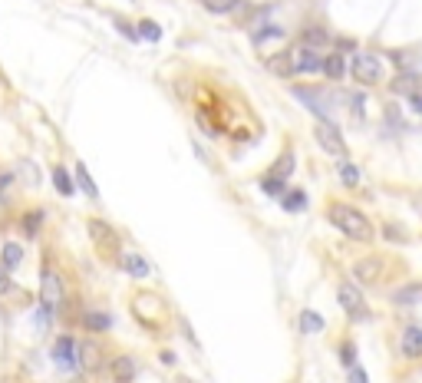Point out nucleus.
<instances>
[{"mask_svg":"<svg viewBox=\"0 0 422 383\" xmlns=\"http://www.w3.org/2000/svg\"><path fill=\"white\" fill-rule=\"evenodd\" d=\"M327 219H330L334 228L343 231L350 241H360V245L373 241V225H369V219L360 212L357 205H347V202H330V205H327Z\"/></svg>","mask_w":422,"mask_h":383,"instance_id":"f257e3e1","label":"nucleus"},{"mask_svg":"<svg viewBox=\"0 0 422 383\" xmlns=\"http://www.w3.org/2000/svg\"><path fill=\"white\" fill-rule=\"evenodd\" d=\"M350 77L363 83V86H376L383 79V60L376 53H353L350 60Z\"/></svg>","mask_w":422,"mask_h":383,"instance_id":"f03ea898","label":"nucleus"},{"mask_svg":"<svg viewBox=\"0 0 422 383\" xmlns=\"http://www.w3.org/2000/svg\"><path fill=\"white\" fill-rule=\"evenodd\" d=\"M336 301H340V307L347 311L350 320H369V307H367V301H363L357 285L340 281V285H336Z\"/></svg>","mask_w":422,"mask_h":383,"instance_id":"7ed1b4c3","label":"nucleus"},{"mask_svg":"<svg viewBox=\"0 0 422 383\" xmlns=\"http://www.w3.org/2000/svg\"><path fill=\"white\" fill-rule=\"evenodd\" d=\"M314 136H317V143H320V149H324V152L336 155V159H347V143H343L340 126H336L334 119H317Z\"/></svg>","mask_w":422,"mask_h":383,"instance_id":"20e7f679","label":"nucleus"},{"mask_svg":"<svg viewBox=\"0 0 422 383\" xmlns=\"http://www.w3.org/2000/svg\"><path fill=\"white\" fill-rule=\"evenodd\" d=\"M63 297H66L63 278H60L53 268H44V271H40V304H46L50 311H56V307L63 304Z\"/></svg>","mask_w":422,"mask_h":383,"instance_id":"39448f33","label":"nucleus"},{"mask_svg":"<svg viewBox=\"0 0 422 383\" xmlns=\"http://www.w3.org/2000/svg\"><path fill=\"white\" fill-rule=\"evenodd\" d=\"M50 353H53V363L63 373H73L76 367H79V347H76V340L70 337V334L56 337V344H53V351Z\"/></svg>","mask_w":422,"mask_h":383,"instance_id":"423d86ee","label":"nucleus"},{"mask_svg":"<svg viewBox=\"0 0 422 383\" xmlns=\"http://www.w3.org/2000/svg\"><path fill=\"white\" fill-rule=\"evenodd\" d=\"M287 56H291L294 73H324V56L314 53V50H307L303 44L291 46V50H287Z\"/></svg>","mask_w":422,"mask_h":383,"instance_id":"0eeeda50","label":"nucleus"},{"mask_svg":"<svg viewBox=\"0 0 422 383\" xmlns=\"http://www.w3.org/2000/svg\"><path fill=\"white\" fill-rule=\"evenodd\" d=\"M89 238H93V245H99V248H119V231L112 228L109 221L103 219H89Z\"/></svg>","mask_w":422,"mask_h":383,"instance_id":"6e6552de","label":"nucleus"},{"mask_svg":"<svg viewBox=\"0 0 422 383\" xmlns=\"http://www.w3.org/2000/svg\"><path fill=\"white\" fill-rule=\"evenodd\" d=\"M400 351H402V357H409V361H419L422 357V327L419 324H406V327H402Z\"/></svg>","mask_w":422,"mask_h":383,"instance_id":"1a4fd4ad","label":"nucleus"},{"mask_svg":"<svg viewBox=\"0 0 422 383\" xmlns=\"http://www.w3.org/2000/svg\"><path fill=\"white\" fill-rule=\"evenodd\" d=\"M379 271H383V258L376 254H369V258H360L353 264V278H357L360 285H376L379 281Z\"/></svg>","mask_w":422,"mask_h":383,"instance_id":"9d476101","label":"nucleus"},{"mask_svg":"<svg viewBox=\"0 0 422 383\" xmlns=\"http://www.w3.org/2000/svg\"><path fill=\"white\" fill-rule=\"evenodd\" d=\"M119 268L126 274H132V278H149L152 274V264L142 258V254H136V252H122L119 254Z\"/></svg>","mask_w":422,"mask_h":383,"instance_id":"9b49d317","label":"nucleus"},{"mask_svg":"<svg viewBox=\"0 0 422 383\" xmlns=\"http://www.w3.org/2000/svg\"><path fill=\"white\" fill-rule=\"evenodd\" d=\"M79 367L83 370H103V347L99 344H93V340H86V344H79Z\"/></svg>","mask_w":422,"mask_h":383,"instance_id":"f8f14e48","label":"nucleus"},{"mask_svg":"<svg viewBox=\"0 0 422 383\" xmlns=\"http://www.w3.org/2000/svg\"><path fill=\"white\" fill-rule=\"evenodd\" d=\"M112 380L116 383H132L136 380V361L126 357V353H119V357L112 361Z\"/></svg>","mask_w":422,"mask_h":383,"instance_id":"ddd939ff","label":"nucleus"},{"mask_svg":"<svg viewBox=\"0 0 422 383\" xmlns=\"http://www.w3.org/2000/svg\"><path fill=\"white\" fill-rule=\"evenodd\" d=\"M324 73L330 79H343V73H347V56L340 53V50H330V53L324 56Z\"/></svg>","mask_w":422,"mask_h":383,"instance_id":"4468645a","label":"nucleus"},{"mask_svg":"<svg viewBox=\"0 0 422 383\" xmlns=\"http://www.w3.org/2000/svg\"><path fill=\"white\" fill-rule=\"evenodd\" d=\"M301 44L307 46V50H314V53H320V56L330 53V37H327L324 30H307V33L301 37Z\"/></svg>","mask_w":422,"mask_h":383,"instance_id":"2eb2a0df","label":"nucleus"},{"mask_svg":"<svg viewBox=\"0 0 422 383\" xmlns=\"http://www.w3.org/2000/svg\"><path fill=\"white\" fill-rule=\"evenodd\" d=\"M53 188H56V192H60L63 198L76 195V178L66 172V165H56V169H53Z\"/></svg>","mask_w":422,"mask_h":383,"instance_id":"dca6fc26","label":"nucleus"},{"mask_svg":"<svg viewBox=\"0 0 422 383\" xmlns=\"http://www.w3.org/2000/svg\"><path fill=\"white\" fill-rule=\"evenodd\" d=\"M0 258H4V268H17V264L23 261V245H17V241H7V245H4V248H0Z\"/></svg>","mask_w":422,"mask_h":383,"instance_id":"f3484780","label":"nucleus"},{"mask_svg":"<svg viewBox=\"0 0 422 383\" xmlns=\"http://www.w3.org/2000/svg\"><path fill=\"white\" fill-rule=\"evenodd\" d=\"M284 212H303L307 208V195H303V188H287L281 198Z\"/></svg>","mask_w":422,"mask_h":383,"instance_id":"a211bd4d","label":"nucleus"},{"mask_svg":"<svg viewBox=\"0 0 422 383\" xmlns=\"http://www.w3.org/2000/svg\"><path fill=\"white\" fill-rule=\"evenodd\" d=\"M336 172H340V182H343L347 188H357V186H360V169L350 162V159H340Z\"/></svg>","mask_w":422,"mask_h":383,"instance_id":"6ab92c4d","label":"nucleus"},{"mask_svg":"<svg viewBox=\"0 0 422 383\" xmlns=\"http://www.w3.org/2000/svg\"><path fill=\"white\" fill-rule=\"evenodd\" d=\"M40 225H44V212H27L20 219V231L23 238H37V231H40Z\"/></svg>","mask_w":422,"mask_h":383,"instance_id":"aec40b11","label":"nucleus"},{"mask_svg":"<svg viewBox=\"0 0 422 383\" xmlns=\"http://www.w3.org/2000/svg\"><path fill=\"white\" fill-rule=\"evenodd\" d=\"M291 172H294V149H284L281 152V159L274 162V169H271V176H277V178H291Z\"/></svg>","mask_w":422,"mask_h":383,"instance_id":"412c9836","label":"nucleus"},{"mask_svg":"<svg viewBox=\"0 0 422 383\" xmlns=\"http://www.w3.org/2000/svg\"><path fill=\"white\" fill-rule=\"evenodd\" d=\"M301 330L303 334H320L324 330V318L317 311H301Z\"/></svg>","mask_w":422,"mask_h":383,"instance_id":"4be33fe9","label":"nucleus"},{"mask_svg":"<svg viewBox=\"0 0 422 383\" xmlns=\"http://www.w3.org/2000/svg\"><path fill=\"white\" fill-rule=\"evenodd\" d=\"M109 324H112V320H109V314H103V311H89L83 327L93 330V334H103V330H109Z\"/></svg>","mask_w":422,"mask_h":383,"instance_id":"5701e85b","label":"nucleus"},{"mask_svg":"<svg viewBox=\"0 0 422 383\" xmlns=\"http://www.w3.org/2000/svg\"><path fill=\"white\" fill-rule=\"evenodd\" d=\"M76 186L83 188L89 198H96L99 195V188H96V182L89 178V172H86V165H76Z\"/></svg>","mask_w":422,"mask_h":383,"instance_id":"b1692460","label":"nucleus"},{"mask_svg":"<svg viewBox=\"0 0 422 383\" xmlns=\"http://www.w3.org/2000/svg\"><path fill=\"white\" fill-rule=\"evenodd\" d=\"M261 188H264V192H268L271 198H284V192H287V188H284V178L271 176V172H268V176L261 178Z\"/></svg>","mask_w":422,"mask_h":383,"instance_id":"393cba45","label":"nucleus"},{"mask_svg":"<svg viewBox=\"0 0 422 383\" xmlns=\"http://www.w3.org/2000/svg\"><path fill=\"white\" fill-rule=\"evenodd\" d=\"M211 13H235L241 7V0H202Z\"/></svg>","mask_w":422,"mask_h":383,"instance_id":"a878e982","label":"nucleus"},{"mask_svg":"<svg viewBox=\"0 0 422 383\" xmlns=\"http://www.w3.org/2000/svg\"><path fill=\"white\" fill-rule=\"evenodd\" d=\"M271 73H277V77H291L294 73V66H291V56L287 53H281V56H271Z\"/></svg>","mask_w":422,"mask_h":383,"instance_id":"bb28decb","label":"nucleus"},{"mask_svg":"<svg viewBox=\"0 0 422 383\" xmlns=\"http://www.w3.org/2000/svg\"><path fill=\"white\" fill-rule=\"evenodd\" d=\"M139 37H145V40L155 44V40H162V27L155 20H139Z\"/></svg>","mask_w":422,"mask_h":383,"instance_id":"cd10ccee","label":"nucleus"},{"mask_svg":"<svg viewBox=\"0 0 422 383\" xmlns=\"http://www.w3.org/2000/svg\"><path fill=\"white\" fill-rule=\"evenodd\" d=\"M50 318H53V311H50L46 304H40L37 311H33V324H37V330H40V334L50 327Z\"/></svg>","mask_w":422,"mask_h":383,"instance_id":"c85d7f7f","label":"nucleus"},{"mask_svg":"<svg viewBox=\"0 0 422 383\" xmlns=\"http://www.w3.org/2000/svg\"><path fill=\"white\" fill-rule=\"evenodd\" d=\"M274 37H277V40H281V37H284V30H281V27H264V30H261V33H254V44H264V40H274Z\"/></svg>","mask_w":422,"mask_h":383,"instance_id":"c756f323","label":"nucleus"},{"mask_svg":"<svg viewBox=\"0 0 422 383\" xmlns=\"http://www.w3.org/2000/svg\"><path fill=\"white\" fill-rule=\"evenodd\" d=\"M383 235H386V238H393V241H406V238H409V235H406V231H402L400 225H396V221L383 225Z\"/></svg>","mask_w":422,"mask_h":383,"instance_id":"7c9ffc66","label":"nucleus"},{"mask_svg":"<svg viewBox=\"0 0 422 383\" xmlns=\"http://www.w3.org/2000/svg\"><path fill=\"white\" fill-rule=\"evenodd\" d=\"M11 182H13V176H7V172L0 176V215L7 212V186H11Z\"/></svg>","mask_w":422,"mask_h":383,"instance_id":"2f4dec72","label":"nucleus"},{"mask_svg":"<svg viewBox=\"0 0 422 383\" xmlns=\"http://www.w3.org/2000/svg\"><path fill=\"white\" fill-rule=\"evenodd\" d=\"M11 287H13V281H11V268H4V264H0V297L11 294Z\"/></svg>","mask_w":422,"mask_h":383,"instance_id":"473e14b6","label":"nucleus"},{"mask_svg":"<svg viewBox=\"0 0 422 383\" xmlns=\"http://www.w3.org/2000/svg\"><path fill=\"white\" fill-rule=\"evenodd\" d=\"M340 361L347 363V367H353V363H357V357H353V344H350V340H343V344H340Z\"/></svg>","mask_w":422,"mask_h":383,"instance_id":"72a5a7b5","label":"nucleus"},{"mask_svg":"<svg viewBox=\"0 0 422 383\" xmlns=\"http://www.w3.org/2000/svg\"><path fill=\"white\" fill-rule=\"evenodd\" d=\"M116 27H119L122 37H129V40H139V27H132V23H126V20H116Z\"/></svg>","mask_w":422,"mask_h":383,"instance_id":"f704fd0d","label":"nucleus"},{"mask_svg":"<svg viewBox=\"0 0 422 383\" xmlns=\"http://www.w3.org/2000/svg\"><path fill=\"white\" fill-rule=\"evenodd\" d=\"M347 383H367V370H363L360 363H353V367H350V377H347Z\"/></svg>","mask_w":422,"mask_h":383,"instance_id":"c9c22d12","label":"nucleus"},{"mask_svg":"<svg viewBox=\"0 0 422 383\" xmlns=\"http://www.w3.org/2000/svg\"><path fill=\"white\" fill-rule=\"evenodd\" d=\"M409 103L416 106V110H422V77H419V83L412 86V93H409Z\"/></svg>","mask_w":422,"mask_h":383,"instance_id":"e433bc0d","label":"nucleus"}]
</instances>
